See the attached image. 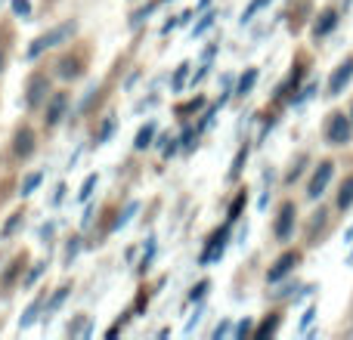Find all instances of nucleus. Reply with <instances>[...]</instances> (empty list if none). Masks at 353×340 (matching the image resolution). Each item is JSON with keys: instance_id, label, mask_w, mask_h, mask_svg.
<instances>
[{"instance_id": "obj_1", "label": "nucleus", "mask_w": 353, "mask_h": 340, "mask_svg": "<svg viewBox=\"0 0 353 340\" xmlns=\"http://www.w3.org/2000/svg\"><path fill=\"white\" fill-rule=\"evenodd\" d=\"M323 140L329 146H347L353 140V118H347L344 111H329L323 124Z\"/></svg>"}, {"instance_id": "obj_2", "label": "nucleus", "mask_w": 353, "mask_h": 340, "mask_svg": "<svg viewBox=\"0 0 353 340\" xmlns=\"http://www.w3.org/2000/svg\"><path fill=\"white\" fill-rule=\"evenodd\" d=\"M335 161L332 158H325V161H319L316 170H313V176H310V182H307V198L310 201H316V198H323V192L329 189V182H332V176H335Z\"/></svg>"}, {"instance_id": "obj_3", "label": "nucleus", "mask_w": 353, "mask_h": 340, "mask_svg": "<svg viewBox=\"0 0 353 340\" xmlns=\"http://www.w3.org/2000/svg\"><path fill=\"white\" fill-rule=\"evenodd\" d=\"M72 34H74V22H65V25H59V28H53V31H47V34H41V37H37V41L28 47V59L41 56L47 47H56V43L68 41Z\"/></svg>"}, {"instance_id": "obj_4", "label": "nucleus", "mask_w": 353, "mask_h": 340, "mask_svg": "<svg viewBox=\"0 0 353 340\" xmlns=\"http://www.w3.org/2000/svg\"><path fill=\"white\" fill-rule=\"evenodd\" d=\"M292 229H294V204H292V201H285V204L279 207V217H276L273 235L279 238V242H288V238H292Z\"/></svg>"}, {"instance_id": "obj_5", "label": "nucleus", "mask_w": 353, "mask_h": 340, "mask_svg": "<svg viewBox=\"0 0 353 340\" xmlns=\"http://www.w3.org/2000/svg\"><path fill=\"white\" fill-rule=\"evenodd\" d=\"M350 78H353V53L335 68V72H332V78H329V96H341V90L347 87Z\"/></svg>"}, {"instance_id": "obj_6", "label": "nucleus", "mask_w": 353, "mask_h": 340, "mask_svg": "<svg viewBox=\"0 0 353 340\" xmlns=\"http://www.w3.org/2000/svg\"><path fill=\"white\" fill-rule=\"evenodd\" d=\"M301 263V251H285V254L279 257V260L273 263V269L267 273V281H279V279H285L288 273H292L294 266Z\"/></svg>"}, {"instance_id": "obj_7", "label": "nucleus", "mask_w": 353, "mask_h": 340, "mask_svg": "<svg viewBox=\"0 0 353 340\" xmlns=\"http://www.w3.org/2000/svg\"><path fill=\"white\" fill-rule=\"evenodd\" d=\"M47 90H50L47 78H43V74H34L28 84V109H37V105L47 99Z\"/></svg>"}, {"instance_id": "obj_8", "label": "nucleus", "mask_w": 353, "mask_h": 340, "mask_svg": "<svg viewBox=\"0 0 353 340\" xmlns=\"http://www.w3.org/2000/svg\"><path fill=\"white\" fill-rule=\"evenodd\" d=\"M226 238H230V226H223L220 232H214L211 235V248L201 254V263H211V260H217L220 254H223V248H226Z\"/></svg>"}, {"instance_id": "obj_9", "label": "nucleus", "mask_w": 353, "mask_h": 340, "mask_svg": "<svg viewBox=\"0 0 353 340\" xmlns=\"http://www.w3.org/2000/svg\"><path fill=\"white\" fill-rule=\"evenodd\" d=\"M335 25H338V12L335 10H323V12H319V22L313 25V37H316V41H323V37L329 34Z\"/></svg>"}, {"instance_id": "obj_10", "label": "nucleus", "mask_w": 353, "mask_h": 340, "mask_svg": "<svg viewBox=\"0 0 353 340\" xmlns=\"http://www.w3.org/2000/svg\"><path fill=\"white\" fill-rule=\"evenodd\" d=\"M350 204H353V173H350L347 180L341 182V189H338L335 211H338V213H344V211H350Z\"/></svg>"}, {"instance_id": "obj_11", "label": "nucleus", "mask_w": 353, "mask_h": 340, "mask_svg": "<svg viewBox=\"0 0 353 340\" xmlns=\"http://www.w3.org/2000/svg\"><path fill=\"white\" fill-rule=\"evenodd\" d=\"M65 105H68L65 93H56V96H53V103H50V109H47V124H50V127L62 121V111H65Z\"/></svg>"}, {"instance_id": "obj_12", "label": "nucleus", "mask_w": 353, "mask_h": 340, "mask_svg": "<svg viewBox=\"0 0 353 340\" xmlns=\"http://www.w3.org/2000/svg\"><path fill=\"white\" fill-rule=\"evenodd\" d=\"M16 155L19 158H28L31 152H34V136H31V130H19L16 134Z\"/></svg>"}, {"instance_id": "obj_13", "label": "nucleus", "mask_w": 353, "mask_h": 340, "mask_svg": "<svg viewBox=\"0 0 353 340\" xmlns=\"http://www.w3.org/2000/svg\"><path fill=\"white\" fill-rule=\"evenodd\" d=\"M254 81H257V68H248V72L242 74V81H239V96H248L251 93V87H254Z\"/></svg>"}, {"instance_id": "obj_14", "label": "nucleus", "mask_w": 353, "mask_h": 340, "mask_svg": "<svg viewBox=\"0 0 353 340\" xmlns=\"http://www.w3.org/2000/svg\"><path fill=\"white\" fill-rule=\"evenodd\" d=\"M152 136H155V124H146V127L137 134L134 149H149V146H152Z\"/></svg>"}, {"instance_id": "obj_15", "label": "nucleus", "mask_w": 353, "mask_h": 340, "mask_svg": "<svg viewBox=\"0 0 353 340\" xmlns=\"http://www.w3.org/2000/svg\"><path fill=\"white\" fill-rule=\"evenodd\" d=\"M81 74V68H78V62L74 59H62L59 62V78H78Z\"/></svg>"}, {"instance_id": "obj_16", "label": "nucleus", "mask_w": 353, "mask_h": 340, "mask_svg": "<svg viewBox=\"0 0 353 340\" xmlns=\"http://www.w3.org/2000/svg\"><path fill=\"white\" fill-rule=\"evenodd\" d=\"M37 312H41V300H37V304H31V306H28V312H25V316H22V322H19V325H22V328H28V325H34Z\"/></svg>"}, {"instance_id": "obj_17", "label": "nucleus", "mask_w": 353, "mask_h": 340, "mask_svg": "<svg viewBox=\"0 0 353 340\" xmlns=\"http://www.w3.org/2000/svg\"><path fill=\"white\" fill-rule=\"evenodd\" d=\"M65 294H68V288H59V291L53 294V300L47 304V312H56V310H59V304L65 300Z\"/></svg>"}, {"instance_id": "obj_18", "label": "nucleus", "mask_w": 353, "mask_h": 340, "mask_svg": "<svg viewBox=\"0 0 353 340\" xmlns=\"http://www.w3.org/2000/svg\"><path fill=\"white\" fill-rule=\"evenodd\" d=\"M41 180H43L41 173H31L28 180L22 182V195H31V192H34V189H37V182H41Z\"/></svg>"}, {"instance_id": "obj_19", "label": "nucleus", "mask_w": 353, "mask_h": 340, "mask_svg": "<svg viewBox=\"0 0 353 340\" xmlns=\"http://www.w3.org/2000/svg\"><path fill=\"white\" fill-rule=\"evenodd\" d=\"M93 189H97V176H87L84 186H81V201H87L93 195Z\"/></svg>"}, {"instance_id": "obj_20", "label": "nucleus", "mask_w": 353, "mask_h": 340, "mask_svg": "<svg viewBox=\"0 0 353 340\" xmlns=\"http://www.w3.org/2000/svg\"><path fill=\"white\" fill-rule=\"evenodd\" d=\"M242 207H245V195H239V198H236V204L230 207V223H236V220H239V213H242Z\"/></svg>"}, {"instance_id": "obj_21", "label": "nucleus", "mask_w": 353, "mask_h": 340, "mask_svg": "<svg viewBox=\"0 0 353 340\" xmlns=\"http://www.w3.org/2000/svg\"><path fill=\"white\" fill-rule=\"evenodd\" d=\"M12 12H16V16H28L31 3H28V0H12Z\"/></svg>"}, {"instance_id": "obj_22", "label": "nucleus", "mask_w": 353, "mask_h": 340, "mask_svg": "<svg viewBox=\"0 0 353 340\" xmlns=\"http://www.w3.org/2000/svg\"><path fill=\"white\" fill-rule=\"evenodd\" d=\"M211 25H214V16H211V12H208V16H205V19H201V22H199V25H195V31H192V34H195V37H199V34H205V31H208V28H211Z\"/></svg>"}, {"instance_id": "obj_23", "label": "nucleus", "mask_w": 353, "mask_h": 340, "mask_svg": "<svg viewBox=\"0 0 353 340\" xmlns=\"http://www.w3.org/2000/svg\"><path fill=\"white\" fill-rule=\"evenodd\" d=\"M137 207H140V204H137V201H130V204H128V211H124V217L118 220V229H121V226H128V223H130V217H134V213H137Z\"/></svg>"}, {"instance_id": "obj_24", "label": "nucleus", "mask_w": 353, "mask_h": 340, "mask_svg": "<svg viewBox=\"0 0 353 340\" xmlns=\"http://www.w3.org/2000/svg\"><path fill=\"white\" fill-rule=\"evenodd\" d=\"M208 288H211V285H208V281H199V285L192 288V294H189V300H192V304H195V300H201V297H205V291H208Z\"/></svg>"}, {"instance_id": "obj_25", "label": "nucleus", "mask_w": 353, "mask_h": 340, "mask_svg": "<svg viewBox=\"0 0 353 340\" xmlns=\"http://www.w3.org/2000/svg\"><path fill=\"white\" fill-rule=\"evenodd\" d=\"M186 72H189V65H180V68H176V74H174V90H180V87H183V81H186Z\"/></svg>"}, {"instance_id": "obj_26", "label": "nucleus", "mask_w": 353, "mask_h": 340, "mask_svg": "<svg viewBox=\"0 0 353 340\" xmlns=\"http://www.w3.org/2000/svg\"><path fill=\"white\" fill-rule=\"evenodd\" d=\"M245 155H248V152L242 149V152H239V158H236V164H232V176H239V170H242V164H245Z\"/></svg>"}, {"instance_id": "obj_27", "label": "nucleus", "mask_w": 353, "mask_h": 340, "mask_svg": "<svg viewBox=\"0 0 353 340\" xmlns=\"http://www.w3.org/2000/svg\"><path fill=\"white\" fill-rule=\"evenodd\" d=\"M19 220H22V213H16V217H12V220H10V223H6V226H3V235H10V232H12V229H16V226H19Z\"/></svg>"}, {"instance_id": "obj_28", "label": "nucleus", "mask_w": 353, "mask_h": 340, "mask_svg": "<svg viewBox=\"0 0 353 340\" xmlns=\"http://www.w3.org/2000/svg\"><path fill=\"white\" fill-rule=\"evenodd\" d=\"M78 248H81V244H78V238H74V242H72V244H68V254H65V257H68V263H72V257H74V254H78Z\"/></svg>"}, {"instance_id": "obj_29", "label": "nucleus", "mask_w": 353, "mask_h": 340, "mask_svg": "<svg viewBox=\"0 0 353 340\" xmlns=\"http://www.w3.org/2000/svg\"><path fill=\"white\" fill-rule=\"evenodd\" d=\"M112 127H115V124H112V121H105V127H103V134H99V142H103V140H109V134H112Z\"/></svg>"}, {"instance_id": "obj_30", "label": "nucleus", "mask_w": 353, "mask_h": 340, "mask_svg": "<svg viewBox=\"0 0 353 340\" xmlns=\"http://www.w3.org/2000/svg\"><path fill=\"white\" fill-rule=\"evenodd\" d=\"M37 275H41V266H34V269H31V273H28V279H25V288H28V285H31V281H34V279H37Z\"/></svg>"}, {"instance_id": "obj_31", "label": "nucleus", "mask_w": 353, "mask_h": 340, "mask_svg": "<svg viewBox=\"0 0 353 340\" xmlns=\"http://www.w3.org/2000/svg\"><path fill=\"white\" fill-rule=\"evenodd\" d=\"M0 68H3V53H0Z\"/></svg>"}, {"instance_id": "obj_32", "label": "nucleus", "mask_w": 353, "mask_h": 340, "mask_svg": "<svg viewBox=\"0 0 353 340\" xmlns=\"http://www.w3.org/2000/svg\"><path fill=\"white\" fill-rule=\"evenodd\" d=\"M350 118H353V103H350Z\"/></svg>"}]
</instances>
